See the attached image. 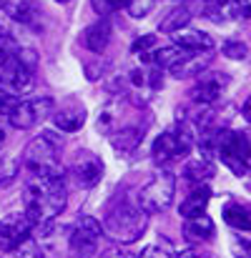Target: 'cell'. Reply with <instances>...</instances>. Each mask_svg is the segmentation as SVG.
Here are the masks:
<instances>
[{
  "mask_svg": "<svg viewBox=\"0 0 251 258\" xmlns=\"http://www.w3.org/2000/svg\"><path fill=\"white\" fill-rule=\"evenodd\" d=\"M25 216L38 228H51L53 221L66 211L68 203V188H66V173L63 168L40 175H28L25 180Z\"/></svg>",
  "mask_w": 251,
  "mask_h": 258,
  "instance_id": "1",
  "label": "cell"
},
{
  "mask_svg": "<svg viewBox=\"0 0 251 258\" xmlns=\"http://www.w3.org/2000/svg\"><path fill=\"white\" fill-rule=\"evenodd\" d=\"M148 226V213L141 211L136 203H121L116 208H111L103 218V233L108 238H113L116 243H136Z\"/></svg>",
  "mask_w": 251,
  "mask_h": 258,
  "instance_id": "2",
  "label": "cell"
},
{
  "mask_svg": "<svg viewBox=\"0 0 251 258\" xmlns=\"http://www.w3.org/2000/svg\"><path fill=\"white\" fill-rule=\"evenodd\" d=\"M33 81H35V53L15 48V53H10L0 66V83L13 95H20L33 88Z\"/></svg>",
  "mask_w": 251,
  "mask_h": 258,
  "instance_id": "3",
  "label": "cell"
},
{
  "mask_svg": "<svg viewBox=\"0 0 251 258\" xmlns=\"http://www.w3.org/2000/svg\"><path fill=\"white\" fill-rule=\"evenodd\" d=\"M23 168L28 171V175L61 171V146H58L56 136H51V133L35 136V138L25 146Z\"/></svg>",
  "mask_w": 251,
  "mask_h": 258,
  "instance_id": "4",
  "label": "cell"
},
{
  "mask_svg": "<svg viewBox=\"0 0 251 258\" xmlns=\"http://www.w3.org/2000/svg\"><path fill=\"white\" fill-rule=\"evenodd\" d=\"M173 193H176V175L171 171H159L154 173V178L148 183H143L141 190L136 193V206L141 211H146L148 216L161 213L171 206Z\"/></svg>",
  "mask_w": 251,
  "mask_h": 258,
  "instance_id": "5",
  "label": "cell"
},
{
  "mask_svg": "<svg viewBox=\"0 0 251 258\" xmlns=\"http://www.w3.org/2000/svg\"><path fill=\"white\" fill-rule=\"evenodd\" d=\"M216 153L224 166H229L234 175L249 173V136L236 131H221L216 133Z\"/></svg>",
  "mask_w": 251,
  "mask_h": 258,
  "instance_id": "6",
  "label": "cell"
},
{
  "mask_svg": "<svg viewBox=\"0 0 251 258\" xmlns=\"http://www.w3.org/2000/svg\"><path fill=\"white\" fill-rule=\"evenodd\" d=\"M56 103L48 95H35L28 100H15V105L8 110V120L15 131H33L38 128L51 113H53Z\"/></svg>",
  "mask_w": 251,
  "mask_h": 258,
  "instance_id": "7",
  "label": "cell"
},
{
  "mask_svg": "<svg viewBox=\"0 0 251 258\" xmlns=\"http://www.w3.org/2000/svg\"><path fill=\"white\" fill-rule=\"evenodd\" d=\"M193 148V133L188 128H168L164 131L156 141H154V161L156 163H171V161H181L191 153Z\"/></svg>",
  "mask_w": 251,
  "mask_h": 258,
  "instance_id": "8",
  "label": "cell"
},
{
  "mask_svg": "<svg viewBox=\"0 0 251 258\" xmlns=\"http://www.w3.org/2000/svg\"><path fill=\"white\" fill-rule=\"evenodd\" d=\"M101 223L93 216H81L71 231V253L73 258H90L101 243Z\"/></svg>",
  "mask_w": 251,
  "mask_h": 258,
  "instance_id": "9",
  "label": "cell"
},
{
  "mask_svg": "<svg viewBox=\"0 0 251 258\" xmlns=\"http://www.w3.org/2000/svg\"><path fill=\"white\" fill-rule=\"evenodd\" d=\"M33 233V223L25 213H10L5 218H0V253L20 246L23 241H28Z\"/></svg>",
  "mask_w": 251,
  "mask_h": 258,
  "instance_id": "10",
  "label": "cell"
},
{
  "mask_svg": "<svg viewBox=\"0 0 251 258\" xmlns=\"http://www.w3.org/2000/svg\"><path fill=\"white\" fill-rule=\"evenodd\" d=\"M73 175H76L78 185L93 188L103 178V161L90 151H78V156L73 161Z\"/></svg>",
  "mask_w": 251,
  "mask_h": 258,
  "instance_id": "11",
  "label": "cell"
},
{
  "mask_svg": "<svg viewBox=\"0 0 251 258\" xmlns=\"http://www.w3.org/2000/svg\"><path fill=\"white\" fill-rule=\"evenodd\" d=\"M198 76H201V78H198V83L191 90V98H193L196 103H201V105L216 103V100L221 98L226 83H229V78L221 76V73H198Z\"/></svg>",
  "mask_w": 251,
  "mask_h": 258,
  "instance_id": "12",
  "label": "cell"
},
{
  "mask_svg": "<svg viewBox=\"0 0 251 258\" xmlns=\"http://www.w3.org/2000/svg\"><path fill=\"white\" fill-rule=\"evenodd\" d=\"M53 123H56V128L58 131H63V133H73V131H78L81 125L85 123V108L81 103H76V100H68L63 108H53Z\"/></svg>",
  "mask_w": 251,
  "mask_h": 258,
  "instance_id": "13",
  "label": "cell"
},
{
  "mask_svg": "<svg viewBox=\"0 0 251 258\" xmlns=\"http://www.w3.org/2000/svg\"><path fill=\"white\" fill-rule=\"evenodd\" d=\"M211 58H214V53L211 50H188L173 68H171V73L176 76V78H191V76H198V73H204V68L211 63Z\"/></svg>",
  "mask_w": 251,
  "mask_h": 258,
  "instance_id": "14",
  "label": "cell"
},
{
  "mask_svg": "<svg viewBox=\"0 0 251 258\" xmlns=\"http://www.w3.org/2000/svg\"><path fill=\"white\" fill-rule=\"evenodd\" d=\"M214 233H216V226H214V221H211L206 213L191 216V218H186V223H183V236H186V241H191V243H206V241L214 238Z\"/></svg>",
  "mask_w": 251,
  "mask_h": 258,
  "instance_id": "15",
  "label": "cell"
},
{
  "mask_svg": "<svg viewBox=\"0 0 251 258\" xmlns=\"http://www.w3.org/2000/svg\"><path fill=\"white\" fill-rule=\"evenodd\" d=\"M209 201H211V188L209 185H204V183H198L183 201H181V216L183 218H191V216H201V213H206V206H209Z\"/></svg>",
  "mask_w": 251,
  "mask_h": 258,
  "instance_id": "16",
  "label": "cell"
},
{
  "mask_svg": "<svg viewBox=\"0 0 251 258\" xmlns=\"http://www.w3.org/2000/svg\"><path fill=\"white\" fill-rule=\"evenodd\" d=\"M111 43V23L108 20H98L93 25H88L83 33V45L90 53H103Z\"/></svg>",
  "mask_w": 251,
  "mask_h": 258,
  "instance_id": "17",
  "label": "cell"
},
{
  "mask_svg": "<svg viewBox=\"0 0 251 258\" xmlns=\"http://www.w3.org/2000/svg\"><path fill=\"white\" fill-rule=\"evenodd\" d=\"M171 35H173V45H178L183 50H211L214 48V40L201 30H183L181 28Z\"/></svg>",
  "mask_w": 251,
  "mask_h": 258,
  "instance_id": "18",
  "label": "cell"
},
{
  "mask_svg": "<svg viewBox=\"0 0 251 258\" xmlns=\"http://www.w3.org/2000/svg\"><path fill=\"white\" fill-rule=\"evenodd\" d=\"M141 141H143V128H123V131H116V136H111L113 148L121 153L136 151Z\"/></svg>",
  "mask_w": 251,
  "mask_h": 258,
  "instance_id": "19",
  "label": "cell"
},
{
  "mask_svg": "<svg viewBox=\"0 0 251 258\" xmlns=\"http://www.w3.org/2000/svg\"><path fill=\"white\" fill-rule=\"evenodd\" d=\"M224 221L231 226V228H236V231H249L251 228V221H249V208L246 206H241V203H226L224 206Z\"/></svg>",
  "mask_w": 251,
  "mask_h": 258,
  "instance_id": "20",
  "label": "cell"
},
{
  "mask_svg": "<svg viewBox=\"0 0 251 258\" xmlns=\"http://www.w3.org/2000/svg\"><path fill=\"white\" fill-rule=\"evenodd\" d=\"M188 20H191V10H188V5H178V8H173V10H168L166 13V18L161 20L159 30L171 35V33H176V30L186 28V25H188Z\"/></svg>",
  "mask_w": 251,
  "mask_h": 258,
  "instance_id": "21",
  "label": "cell"
},
{
  "mask_svg": "<svg viewBox=\"0 0 251 258\" xmlns=\"http://www.w3.org/2000/svg\"><path fill=\"white\" fill-rule=\"evenodd\" d=\"M214 175V166L206 161V158H196V161H188L186 163V168H183V178L186 180H191V183H204V180H209Z\"/></svg>",
  "mask_w": 251,
  "mask_h": 258,
  "instance_id": "22",
  "label": "cell"
},
{
  "mask_svg": "<svg viewBox=\"0 0 251 258\" xmlns=\"http://www.w3.org/2000/svg\"><path fill=\"white\" fill-rule=\"evenodd\" d=\"M10 13H13V18L20 20L23 25H35L38 18H40V8H38L35 0H20V3H15V5L10 8Z\"/></svg>",
  "mask_w": 251,
  "mask_h": 258,
  "instance_id": "23",
  "label": "cell"
},
{
  "mask_svg": "<svg viewBox=\"0 0 251 258\" xmlns=\"http://www.w3.org/2000/svg\"><path fill=\"white\" fill-rule=\"evenodd\" d=\"M20 173V158L15 156H0V188L10 185Z\"/></svg>",
  "mask_w": 251,
  "mask_h": 258,
  "instance_id": "24",
  "label": "cell"
},
{
  "mask_svg": "<svg viewBox=\"0 0 251 258\" xmlns=\"http://www.w3.org/2000/svg\"><path fill=\"white\" fill-rule=\"evenodd\" d=\"M3 258H43V248H40L33 238H28V241H23L20 246L5 251Z\"/></svg>",
  "mask_w": 251,
  "mask_h": 258,
  "instance_id": "25",
  "label": "cell"
},
{
  "mask_svg": "<svg viewBox=\"0 0 251 258\" xmlns=\"http://www.w3.org/2000/svg\"><path fill=\"white\" fill-rule=\"evenodd\" d=\"M154 5H156V0H128V3H126L131 18H146V15L154 10Z\"/></svg>",
  "mask_w": 251,
  "mask_h": 258,
  "instance_id": "26",
  "label": "cell"
},
{
  "mask_svg": "<svg viewBox=\"0 0 251 258\" xmlns=\"http://www.w3.org/2000/svg\"><path fill=\"white\" fill-rule=\"evenodd\" d=\"M138 258H176L173 256V251H171V246H161V243H154V246H148V248H143V253Z\"/></svg>",
  "mask_w": 251,
  "mask_h": 258,
  "instance_id": "27",
  "label": "cell"
},
{
  "mask_svg": "<svg viewBox=\"0 0 251 258\" xmlns=\"http://www.w3.org/2000/svg\"><path fill=\"white\" fill-rule=\"evenodd\" d=\"M156 35H141L133 45H131V53H136V55H141V53H148V50H154L156 48Z\"/></svg>",
  "mask_w": 251,
  "mask_h": 258,
  "instance_id": "28",
  "label": "cell"
},
{
  "mask_svg": "<svg viewBox=\"0 0 251 258\" xmlns=\"http://www.w3.org/2000/svg\"><path fill=\"white\" fill-rule=\"evenodd\" d=\"M246 43H224V53L231 60H246Z\"/></svg>",
  "mask_w": 251,
  "mask_h": 258,
  "instance_id": "29",
  "label": "cell"
},
{
  "mask_svg": "<svg viewBox=\"0 0 251 258\" xmlns=\"http://www.w3.org/2000/svg\"><path fill=\"white\" fill-rule=\"evenodd\" d=\"M126 3H128V0H93V8H95L98 13H113V10L126 8Z\"/></svg>",
  "mask_w": 251,
  "mask_h": 258,
  "instance_id": "30",
  "label": "cell"
},
{
  "mask_svg": "<svg viewBox=\"0 0 251 258\" xmlns=\"http://www.w3.org/2000/svg\"><path fill=\"white\" fill-rule=\"evenodd\" d=\"M15 105V95L0 83V115H8V110Z\"/></svg>",
  "mask_w": 251,
  "mask_h": 258,
  "instance_id": "31",
  "label": "cell"
},
{
  "mask_svg": "<svg viewBox=\"0 0 251 258\" xmlns=\"http://www.w3.org/2000/svg\"><path fill=\"white\" fill-rule=\"evenodd\" d=\"M236 5L241 8V15L246 18V15H249V0H236Z\"/></svg>",
  "mask_w": 251,
  "mask_h": 258,
  "instance_id": "32",
  "label": "cell"
},
{
  "mask_svg": "<svg viewBox=\"0 0 251 258\" xmlns=\"http://www.w3.org/2000/svg\"><path fill=\"white\" fill-rule=\"evenodd\" d=\"M178 258H201V256H196L193 251H183V253H181V256H178Z\"/></svg>",
  "mask_w": 251,
  "mask_h": 258,
  "instance_id": "33",
  "label": "cell"
},
{
  "mask_svg": "<svg viewBox=\"0 0 251 258\" xmlns=\"http://www.w3.org/2000/svg\"><path fill=\"white\" fill-rule=\"evenodd\" d=\"M3 143H5V131H3V125H0V148H3Z\"/></svg>",
  "mask_w": 251,
  "mask_h": 258,
  "instance_id": "34",
  "label": "cell"
},
{
  "mask_svg": "<svg viewBox=\"0 0 251 258\" xmlns=\"http://www.w3.org/2000/svg\"><path fill=\"white\" fill-rule=\"evenodd\" d=\"M111 258H133V256H128V253H113Z\"/></svg>",
  "mask_w": 251,
  "mask_h": 258,
  "instance_id": "35",
  "label": "cell"
},
{
  "mask_svg": "<svg viewBox=\"0 0 251 258\" xmlns=\"http://www.w3.org/2000/svg\"><path fill=\"white\" fill-rule=\"evenodd\" d=\"M56 3H68V0H56Z\"/></svg>",
  "mask_w": 251,
  "mask_h": 258,
  "instance_id": "36",
  "label": "cell"
}]
</instances>
